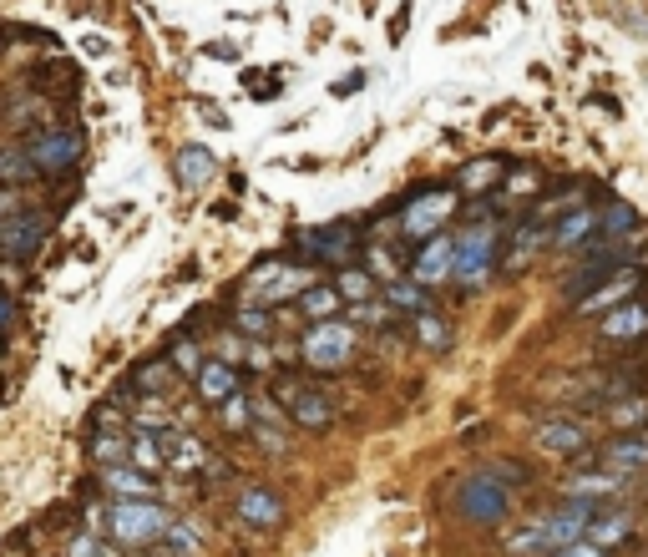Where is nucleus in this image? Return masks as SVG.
<instances>
[{
  "label": "nucleus",
  "mask_w": 648,
  "mask_h": 557,
  "mask_svg": "<svg viewBox=\"0 0 648 557\" xmlns=\"http://www.w3.org/2000/svg\"><path fill=\"white\" fill-rule=\"evenodd\" d=\"M532 441H537V451H547V456H588V426H583V421H567V416L542 421V426L532 431Z\"/></svg>",
  "instance_id": "obj_14"
},
{
  "label": "nucleus",
  "mask_w": 648,
  "mask_h": 557,
  "mask_svg": "<svg viewBox=\"0 0 648 557\" xmlns=\"http://www.w3.org/2000/svg\"><path fill=\"white\" fill-rule=\"evenodd\" d=\"M633 487V476L613 471V466H598V471H567L562 476V497L567 502H588V507H603L613 497H623Z\"/></svg>",
  "instance_id": "obj_8"
},
{
  "label": "nucleus",
  "mask_w": 648,
  "mask_h": 557,
  "mask_svg": "<svg viewBox=\"0 0 648 557\" xmlns=\"http://www.w3.org/2000/svg\"><path fill=\"white\" fill-rule=\"evenodd\" d=\"M638 294V264L633 269H618L608 284H598L593 294H583L578 299V314H598V309H618V304H628Z\"/></svg>",
  "instance_id": "obj_17"
},
{
  "label": "nucleus",
  "mask_w": 648,
  "mask_h": 557,
  "mask_svg": "<svg viewBox=\"0 0 648 557\" xmlns=\"http://www.w3.org/2000/svg\"><path fill=\"white\" fill-rule=\"evenodd\" d=\"M279 406H289L294 426H304V431H330V421H335V406L299 380H279Z\"/></svg>",
  "instance_id": "obj_10"
},
{
  "label": "nucleus",
  "mask_w": 648,
  "mask_h": 557,
  "mask_svg": "<svg viewBox=\"0 0 648 557\" xmlns=\"http://www.w3.org/2000/svg\"><path fill=\"white\" fill-rule=\"evenodd\" d=\"M299 355L309 370H345L355 360V325L350 320H324V325H309L304 340H299Z\"/></svg>",
  "instance_id": "obj_2"
},
{
  "label": "nucleus",
  "mask_w": 648,
  "mask_h": 557,
  "mask_svg": "<svg viewBox=\"0 0 648 557\" xmlns=\"http://www.w3.org/2000/svg\"><path fill=\"white\" fill-rule=\"evenodd\" d=\"M162 542H173L183 557H198V552H203V532H198L193 522H178V517H173L168 532H162Z\"/></svg>",
  "instance_id": "obj_33"
},
{
  "label": "nucleus",
  "mask_w": 648,
  "mask_h": 557,
  "mask_svg": "<svg viewBox=\"0 0 648 557\" xmlns=\"http://www.w3.org/2000/svg\"><path fill=\"white\" fill-rule=\"evenodd\" d=\"M102 482L122 502H157V482H152V476H142V471H132V466H107Z\"/></svg>",
  "instance_id": "obj_21"
},
{
  "label": "nucleus",
  "mask_w": 648,
  "mask_h": 557,
  "mask_svg": "<svg viewBox=\"0 0 648 557\" xmlns=\"http://www.w3.org/2000/svg\"><path fill=\"white\" fill-rule=\"evenodd\" d=\"M603 466H613V471H623V476H633V482H638V471H648V426L618 431L608 441V451H603Z\"/></svg>",
  "instance_id": "obj_15"
},
{
  "label": "nucleus",
  "mask_w": 648,
  "mask_h": 557,
  "mask_svg": "<svg viewBox=\"0 0 648 557\" xmlns=\"http://www.w3.org/2000/svg\"><path fill=\"white\" fill-rule=\"evenodd\" d=\"M390 314H395V309H390L385 299H380V304H370V299H365V304H355V309H350V320H355V325H370V330H385V325H390Z\"/></svg>",
  "instance_id": "obj_36"
},
{
  "label": "nucleus",
  "mask_w": 648,
  "mask_h": 557,
  "mask_svg": "<svg viewBox=\"0 0 648 557\" xmlns=\"http://www.w3.org/2000/svg\"><path fill=\"white\" fill-rule=\"evenodd\" d=\"M218 411H223V426H228V431H249V426H254V401H243V395H228Z\"/></svg>",
  "instance_id": "obj_34"
},
{
  "label": "nucleus",
  "mask_w": 648,
  "mask_h": 557,
  "mask_svg": "<svg viewBox=\"0 0 648 557\" xmlns=\"http://www.w3.org/2000/svg\"><path fill=\"white\" fill-rule=\"evenodd\" d=\"M36 178V168H31V157H26V142H6L0 147V188H26Z\"/></svg>",
  "instance_id": "obj_26"
},
{
  "label": "nucleus",
  "mask_w": 648,
  "mask_h": 557,
  "mask_svg": "<svg viewBox=\"0 0 648 557\" xmlns=\"http://www.w3.org/2000/svg\"><path fill=\"white\" fill-rule=\"evenodd\" d=\"M633 532V512H623V507H613V512H593V522H588V532H583V542H593V547H613V542H623Z\"/></svg>",
  "instance_id": "obj_25"
},
{
  "label": "nucleus",
  "mask_w": 648,
  "mask_h": 557,
  "mask_svg": "<svg viewBox=\"0 0 648 557\" xmlns=\"http://www.w3.org/2000/svg\"><path fill=\"white\" fill-rule=\"evenodd\" d=\"M456 512H461L466 522L497 527V522H507V512H512V492L497 482L492 471H476V476H466L461 492H456Z\"/></svg>",
  "instance_id": "obj_4"
},
{
  "label": "nucleus",
  "mask_w": 648,
  "mask_h": 557,
  "mask_svg": "<svg viewBox=\"0 0 648 557\" xmlns=\"http://www.w3.org/2000/svg\"><path fill=\"white\" fill-rule=\"evenodd\" d=\"M355 249H360V233L355 223H330V228H299V259L304 264H355Z\"/></svg>",
  "instance_id": "obj_6"
},
{
  "label": "nucleus",
  "mask_w": 648,
  "mask_h": 557,
  "mask_svg": "<svg viewBox=\"0 0 648 557\" xmlns=\"http://www.w3.org/2000/svg\"><path fill=\"white\" fill-rule=\"evenodd\" d=\"M66 557H112V547H107L97 532H81V537H71Z\"/></svg>",
  "instance_id": "obj_40"
},
{
  "label": "nucleus",
  "mask_w": 648,
  "mask_h": 557,
  "mask_svg": "<svg viewBox=\"0 0 648 557\" xmlns=\"http://www.w3.org/2000/svg\"><path fill=\"white\" fill-rule=\"evenodd\" d=\"M213 168H218V163H213L208 147H183V152H178V178H183L188 188H203V183L213 178Z\"/></svg>",
  "instance_id": "obj_28"
},
{
  "label": "nucleus",
  "mask_w": 648,
  "mask_h": 557,
  "mask_svg": "<svg viewBox=\"0 0 648 557\" xmlns=\"http://www.w3.org/2000/svg\"><path fill=\"white\" fill-rule=\"evenodd\" d=\"M340 309H345V299L335 294V284H309V289H299V314H304L309 325L340 320Z\"/></svg>",
  "instance_id": "obj_22"
},
{
  "label": "nucleus",
  "mask_w": 648,
  "mask_h": 557,
  "mask_svg": "<svg viewBox=\"0 0 648 557\" xmlns=\"http://www.w3.org/2000/svg\"><path fill=\"white\" fill-rule=\"evenodd\" d=\"M643 330H648V304L643 299H628V304L603 314V340H638Z\"/></svg>",
  "instance_id": "obj_20"
},
{
  "label": "nucleus",
  "mask_w": 648,
  "mask_h": 557,
  "mask_svg": "<svg viewBox=\"0 0 648 557\" xmlns=\"http://www.w3.org/2000/svg\"><path fill=\"white\" fill-rule=\"evenodd\" d=\"M16 213H26L21 193H16V188H0V223H6V218H16Z\"/></svg>",
  "instance_id": "obj_42"
},
{
  "label": "nucleus",
  "mask_w": 648,
  "mask_h": 557,
  "mask_svg": "<svg viewBox=\"0 0 648 557\" xmlns=\"http://www.w3.org/2000/svg\"><path fill=\"white\" fill-rule=\"evenodd\" d=\"M233 512H238L243 527H259V532H269V527H279L289 517V507H284V497L274 487H243L238 502H233Z\"/></svg>",
  "instance_id": "obj_12"
},
{
  "label": "nucleus",
  "mask_w": 648,
  "mask_h": 557,
  "mask_svg": "<svg viewBox=\"0 0 648 557\" xmlns=\"http://www.w3.org/2000/svg\"><path fill=\"white\" fill-rule=\"evenodd\" d=\"M238 330H243V335H254V340H264V335L274 330L269 309H238Z\"/></svg>",
  "instance_id": "obj_39"
},
{
  "label": "nucleus",
  "mask_w": 648,
  "mask_h": 557,
  "mask_svg": "<svg viewBox=\"0 0 648 557\" xmlns=\"http://www.w3.org/2000/svg\"><path fill=\"white\" fill-rule=\"evenodd\" d=\"M299 289H309V284H304V274H294V269H284V279H274V284H264L259 294H264V304H279V299H289V294H299Z\"/></svg>",
  "instance_id": "obj_37"
},
{
  "label": "nucleus",
  "mask_w": 648,
  "mask_h": 557,
  "mask_svg": "<svg viewBox=\"0 0 648 557\" xmlns=\"http://www.w3.org/2000/svg\"><path fill=\"white\" fill-rule=\"evenodd\" d=\"M608 421H613V426H633V421L648 426V395H623V406L608 411ZM633 431H638V426H633Z\"/></svg>",
  "instance_id": "obj_35"
},
{
  "label": "nucleus",
  "mask_w": 648,
  "mask_h": 557,
  "mask_svg": "<svg viewBox=\"0 0 648 557\" xmlns=\"http://www.w3.org/2000/svg\"><path fill=\"white\" fill-rule=\"evenodd\" d=\"M335 294H340L345 304H365V299L375 294V274H370L365 264H345V269L335 274Z\"/></svg>",
  "instance_id": "obj_27"
},
{
  "label": "nucleus",
  "mask_w": 648,
  "mask_h": 557,
  "mask_svg": "<svg viewBox=\"0 0 648 557\" xmlns=\"http://www.w3.org/2000/svg\"><path fill=\"white\" fill-rule=\"evenodd\" d=\"M92 456L107 466H127V436L122 431H97L92 436Z\"/></svg>",
  "instance_id": "obj_32"
},
{
  "label": "nucleus",
  "mask_w": 648,
  "mask_h": 557,
  "mask_svg": "<svg viewBox=\"0 0 648 557\" xmlns=\"http://www.w3.org/2000/svg\"><path fill=\"white\" fill-rule=\"evenodd\" d=\"M102 517H107L102 527H107L122 547H147V542H157L162 532L173 527V512L157 507V502H117V507H107Z\"/></svg>",
  "instance_id": "obj_1"
},
{
  "label": "nucleus",
  "mask_w": 648,
  "mask_h": 557,
  "mask_svg": "<svg viewBox=\"0 0 648 557\" xmlns=\"http://www.w3.org/2000/svg\"><path fill=\"white\" fill-rule=\"evenodd\" d=\"M547 557H603V547H593V542H567V547H557V552H547Z\"/></svg>",
  "instance_id": "obj_43"
},
{
  "label": "nucleus",
  "mask_w": 648,
  "mask_h": 557,
  "mask_svg": "<svg viewBox=\"0 0 648 557\" xmlns=\"http://www.w3.org/2000/svg\"><path fill=\"white\" fill-rule=\"evenodd\" d=\"M168 365H173V370H183V375H198L203 350H198L193 340H178V345H173V355H168Z\"/></svg>",
  "instance_id": "obj_38"
},
{
  "label": "nucleus",
  "mask_w": 648,
  "mask_h": 557,
  "mask_svg": "<svg viewBox=\"0 0 648 557\" xmlns=\"http://www.w3.org/2000/svg\"><path fill=\"white\" fill-rule=\"evenodd\" d=\"M385 304H390V309L426 314V309H431V289H421V284H411V279H390V284H385Z\"/></svg>",
  "instance_id": "obj_29"
},
{
  "label": "nucleus",
  "mask_w": 648,
  "mask_h": 557,
  "mask_svg": "<svg viewBox=\"0 0 648 557\" xmlns=\"http://www.w3.org/2000/svg\"><path fill=\"white\" fill-rule=\"evenodd\" d=\"M6 325H11V299L0 294V330H6Z\"/></svg>",
  "instance_id": "obj_44"
},
{
  "label": "nucleus",
  "mask_w": 648,
  "mask_h": 557,
  "mask_svg": "<svg viewBox=\"0 0 648 557\" xmlns=\"http://www.w3.org/2000/svg\"><path fill=\"white\" fill-rule=\"evenodd\" d=\"M446 279H456V238L431 233L426 244H421V254H416V264H411V284L436 289V284H446Z\"/></svg>",
  "instance_id": "obj_11"
},
{
  "label": "nucleus",
  "mask_w": 648,
  "mask_h": 557,
  "mask_svg": "<svg viewBox=\"0 0 648 557\" xmlns=\"http://www.w3.org/2000/svg\"><path fill=\"white\" fill-rule=\"evenodd\" d=\"M46 233H51L46 213H16V218H6V223H0V259H11V264L36 259V249L46 244Z\"/></svg>",
  "instance_id": "obj_9"
},
{
  "label": "nucleus",
  "mask_w": 648,
  "mask_h": 557,
  "mask_svg": "<svg viewBox=\"0 0 648 557\" xmlns=\"http://www.w3.org/2000/svg\"><path fill=\"white\" fill-rule=\"evenodd\" d=\"M400 208H405L400 213V244H405V238H411V244H426V238L441 233V223L451 218L456 193L451 188H416V193H405Z\"/></svg>",
  "instance_id": "obj_3"
},
{
  "label": "nucleus",
  "mask_w": 648,
  "mask_h": 557,
  "mask_svg": "<svg viewBox=\"0 0 648 557\" xmlns=\"http://www.w3.org/2000/svg\"><path fill=\"white\" fill-rule=\"evenodd\" d=\"M507 547L512 552H547V537H542V527H527V532H512Z\"/></svg>",
  "instance_id": "obj_41"
},
{
  "label": "nucleus",
  "mask_w": 648,
  "mask_h": 557,
  "mask_svg": "<svg viewBox=\"0 0 648 557\" xmlns=\"http://www.w3.org/2000/svg\"><path fill=\"white\" fill-rule=\"evenodd\" d=\"M0 122H6V132H31V127L51 132V97L31 92L21 102H0Z\"/></svg>",
  "instance_id": "obj_18"
},
{
  "label": "nucleus",
  "mask_w": 648,
  "mask_h": 557,
  "mask_svg": "<svg viewBox=\"0 0 648 557\" xmlns=\"http://www.w3.org/2000/svg\"><path fill=\"white\" fill-rule=\"evenodd\" d=\"M81 152H87V142H81L76 127H51V132H36L26 142V157H31V168L36 178H61L81 163Z\"/></svg>",
  "instance_id": "obj_5"
},
{
  "label": "nucleus",
  "mask_w": 648,
  "mask_h": 557,
  "mask_svg": "<svg viewBox=\"0 0 648 557\" xmlns=\"http://www.w3.org/2000/svg\"><path fill=\"white\" fill-rule=\"evenodd\" d=\"M593 512H598V507H588V502H567V507L547 512V517L537 522V527H542V537H547V552H557V547H567V542H583V532H588Z\"/></svg>",
  "instance_id": "obj_13"
},
{
  "label": "nucleus",
  "mask_w": 648,
  "mask_h": 557,
  "mask_svg": "<svg viewBox=\"0 0 648 557\" xmlns=\"http://www.w3.org/2000/svg\"><path fill=\"white\" fill-rule=\"evenodd\" d=\"M502 173H507V163H502V157H492V163H486V157H481V163H466V168L456 173V188H461V193L492 188V183H497Z\"/></svg>",
  "instance_id": "obj_30"
},
{
  "label": "nucleus",
  "mask_w": 648,
  "mask_h": 557,
  "mask_svg": "<svg viewBox=\"0 0 648 557\" xmlns=\"http://www.w3.org/2000/svg\"><path fill=\"white\" fill-rule=\"evenodd\" d=\"M173 365H168V355H157V360H142L137 370H132V385L142 390V401H162L168 395V385H173Z\"/></svg>",
  "instance_id": "obj_24"
},
{
  "label": "nucleus",
  "mask_w": 648,
  "mask_h": 557,
  "mask_svg": "<svg viewBox=\"0 0 648 557\" xmlns=\"http://www.w3.org/2000/svg\"><path fill=\"white\" fill-rule=\"evenodd\" d=\"M416 335H421V345H426V350H446V345H451V330H446V320H441L436 309L416 314Z\"/></svg>",
  "instance_id": "obj_31"
},
{
  "label": "nucleus",
  "mask_w": 648,
  "mask_h": 557,
  "mask_svg": "<svg viewBox=\"0 0 648 557\" xmlns=\"http://www.w3.org/2000/svg\"><path fill=\"white\" fill-rule=\"evenodd\" d=\"M193 380H198L203 406H223L228 395H238V370H233V365H223V360H203Z\"/></svg>",
  "instance_id": "obj_19"
},
{
  "label": "nucleus",
  "mask_w": 648,
  "mask_h": 557,
  "mask_svg": "<svg viewBox=\"0 0 648 557\" xmlns=\"http://www.w3.org/2000/svg\"><path fill=\"white\" fill-rule=\"evenodd\" d=\"M598 228H603V238H613V244H633L638 238V208L623 203V198H608V208H598Z\"/></svg>",
  "instance_id": "obj_23"
},
{
  "label": "nucleus",
  "mask_w": 648,
  "mask_h": 557,
  "mask_svg": "<svg viewBox=\"0 0 648 557\" xmlns=\"http://www.w3.org/2000/svg\"><path fill=\"white\" fill-rule=\"evenodd\" d=\"M497 249H502V233L497 228H466V233H456V279L461 284L492 279Z\"/></svg>",
  "instance_id": "obj_7"
},
{
  "label": "nucleus",
  "mask_w": 648,
  "mask_h": 557,
  "mask_svg": "<svg viewBox=\"0 0 648 557\" xmlns=\"http://www.w3.org/2000/svg\"><path fill=\"white\" fill-rule=\"evenodd\" d=\"M593 228H598V208H573V213H562V218L552 223L547 244H552L557 254H567V249H583L588 238H593Z\"/></svg>",
  "instance_id": "obj_16"
}]
</instances>
